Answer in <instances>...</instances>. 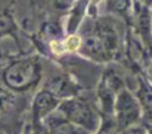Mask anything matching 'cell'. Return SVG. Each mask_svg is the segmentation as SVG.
I'll return each mask as SVG.
<instances>
[{
    "label": "cell",
    "instance_id": "obj_4",
    "mask_svg": "<svg viewBox=\"0 0 152 134\" xmlns=\"http://www.w3.org/2000/svg\"><path fill=\"white\" fill-rule=\"evenodd\" d=\"M57 106V101L52 97V95L48 92H40L33 103V119L34 121H39L42 117L46 116L50 111H52Z\"/></svg>",
    "mask_w": 152,
    "mask_h": 134
},
{
    "label": "cell",
    "instance_id": "obj_3",
    "mask_svg": "<svg viewBox=\"0 0 152 134\" xmlns=\"http://www.w3.org/2000/svg\"><path fill=\"white\" fill-rule=\"evenodd\" d=\"M48 134H87L80 126L70 122L64 116L51 115L48 119Z\"/></svg>",
    "mask_w": 152,
    "mask_h": 134
},
{
    "label": "cell",
    "instance_id": "obj_8",
    "mask_svg": "<svg viewBox=\"0 0 152 134\" xmlns=\"http://www.w3.org/2000/svg\"><path fill=\"white\" fill-rule=\"evenodd\" d=\"M148 134H152V126L148 127Z\"/></svg>",
    "mask_w": 152,
    "mask_h": 134
},
{
    "label": "cell",
    "instance_id": "obj_9",
    "mask_svg": "<svg viewBox=\"0 0 152 134\" xmlns=\"http://www.w3.org/2000/svg\"><path fill=\"white\" fill-rule=\"evenodd\" d=\"M124 134H126V133H124Z\"/></svg>",
    "mask_w": 152,
    "mask_h": 134
},
{
    "label": "cell",
    "instance_id": "obj_7",
    "mask_svg": "<svg viewBox=\"0 0 152 134\" xmlns=\"http://www.w3.org/2000/svg\"><path fill=\"white\" fill-rule=\"evenodd\" d=\"M80 44H81V40L77 38V37H70V38H68V40L65 42V46H66V49L68 50H70V51H74V50H76L78 46H80Z\"/></svg>",
    "mask_w": 152,
    "mask_h": 134
},
{
    "label": "cell",
    "instance_id": "obj_1",
    "mask_svg": "<svg viewBox=\"0 0 152 134\" xmlns=\"http://www.w3.org/2000/svg\"><path fill=\"white\" fill-rule=\"evenodd\" d=\"M62 115L70 122L86 128L87 130H95L99 125L97 116L89 104L82 101H68L59 106Z\"/></svg>",
    "mask_w": 152,
    "mask_h": 134
},
{
    "label": "cell",
    "instance_id": "obj_6",
    "mask_svg": "<svg viewBox=\"0 0 152 134\" xmlns=\"http://www.w3.org/2000/svg\"><path fill=\"white\" fill-rule=\"evenodd\" d=\"M141 103H142V107L145 109V113L146 115L148 114V116L152 119V92L151 91H141Z\"/></svg>",
    "mask_w": 152,
    "mask_h": 134
},
{
    "label": "cell",
    "instance_id": "obj_5",
    "mask_svg": "<svg viewBox=\"0 0 152 134\" xmlns=\"http://www.w3.org/2000/svg\"><path fill=\"white\" fill-rule=\"evenodd\" d=\"M32 70L30 66L25 65L23 68H18L12 70L11 72H8L7 75V82L10 85H12L13 88H21L28 84Z\"/></svg>",
    "mask_w": 152,
    "mask_h": 134
},
{
    "label": "cell",
    "instance_id": "obj_2",
    "mask_svg": "<svg viewBox=\"0 0 152 134\" xmlns=\"http://www.w3.org/2000/svg\"><path fill=\"white\" fill-rule=\"evenodd\" d=\"M118 127L125 128L128 125L133 123L139 117V104L128 95L122 94L119 96L118 102L115 104Z\"/></svg>",
    "mask_w": 152,
    "mask_h": 134
}]
</instances>
